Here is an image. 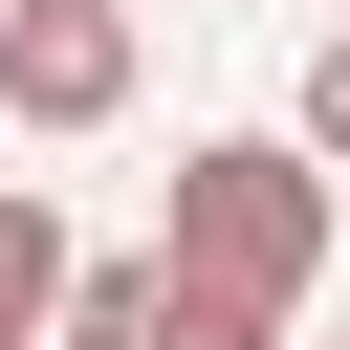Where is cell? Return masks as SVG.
<instances>
[{"instance_id": "obj_1", "label": "cell", "mask_w": 350, "mask_h": 350, "mask_svg": "<svg viewBox=\"0 0 350 350\" xmlns=\"http://www.w3.org/2000/svg\"><path fill=\"white\" fill-rule=\"evenodd\" d=\"M175 262L306 328V284H328V153H306V131H219V153H175Z\"/></svg>"}, {"instance_id": "obj_2", "label": "cell", "mask_w": 350, "mask_h": 350, "mask_svg": "<svg viewBox=\"0 0 350 350\" xmlns=\"http://www.w3.org/2000/svg\"><path fill=\"white\" fill-rule=\"evenodd\" d=\"M131 66H153L131 0H0V109H22V131H109Z\"/></svg>"}, {"instance_id": "obj_3", "label": "cell", "mask_w": 350, "mask_h": 350, "mask_svg": "<svg viewBox=\"0 0 350 350\" xmlns=\"http://www.w3.org/2000/svg\"><path fill=\"white\" fill-rule=\"evenodd\" d=\"M66 350H284V306H241V284H197L153 241V262H88L66 284Z\"/></svg>"}, {"instance_id": "obj_4", "label": "cell", "mask_w": 350, "mask_h": 350, "mask_svg": "<svg viewBox=\"0 0 350 350\" xmlns=\"http://www.w3.org/2000/svg\"><path fill=\"white\" fill-rule=\"evenodd\" d=\"M66 284H88V241L44 219V175H0V350H66Z\"/></svg>"}, {"instance_id": "obj_5", "label": "cell", "mask_w": 350, "mask_h": 350, "mask_svg": "<svg viewBox=\"0 0 350 350\" xmlns=\"http://www.w3.org/2000/svg\"><path fill=\"white\" fill-rule=\"evenodd\" d=\"M284 131H306V153H328V175H350V22H328V44H306V109H284Z\"/></svg>"}]
</instances>
